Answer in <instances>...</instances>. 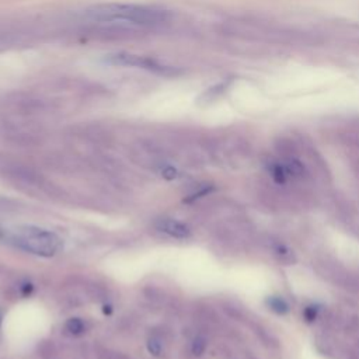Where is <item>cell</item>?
<instances>
[{
    "label": "cell",
    "instance_id": "1",
    "mask_svg": "<svg viewBox=\"0 0 359 359\" xmlns=\"http://www.w3.org/2000/svg\"><path fill=\"white\" fill-rule=\"evenodd\" d=\"M86 15L95 21H128L137 25H157L170 18L167 10L136 4H101L91 7Z\"/></svg>",
    "mask_w": 359,
    "mask_h": 359
},
{
    "label": "cell",
    "instance_id": "2",
    "mask_svg": "<svg viewBox=\"0 0 359 359\" xmlns=\"http://www.w3.org/2000/svg\"><path fill=\"white\" fill-rule=\"evenodd\" d=\"M13 241L21 250L41 257H53L62 245L60 238L55 233L38 227L20 229Z\"/></svg>",
    "mask_w": 359,
    "mask_h": 359
},
{
    "label": "cell",
    "instance_id": "3",
    "mask_svg": "<svg viewBox=\"0 0 359 359\" xmlns=\"http://www.w3.org/2000/svg\"><path fill=\"white\" fill-rule=\"evenodd\" d=\"M109 62L114 65H123V66H135V67H142L153 72H165V67L160 66L156 60L146 57V56H139V55H130V53H115L108 57Z\"/></svg>",
    "mask_w": 359,
    "mask_h": 359
},
{
    "label": "cell",
    "instance_id": "4",
    "mask_svg": "<svg viewBox=\"0 0 359 359\" xmlns=\"http://www.w3.org/2000/svg\"><path fill=\"white\" fill-rule=\"evenodd\" d=\"M3 175L11 178L15 182H24L29 185H39L41 184V177L31 168L21 165V164H10L6 163L4 168L1 170Z\"/></svg>",
    "mask_w": 359,
    "mask_h": 359
},
{
    "label": "cell",
    "instance_id": "5",
    "mask_svg": "<svg viewBox=\"0 0 359 359\" xmlns=\"http://www.w3.org/2000/svg\"><path fill=\"white\" fill-rule=\"evenodd\" d=\"M156 227L160 231H163L174 238H188L191 234V230L187 224H184L182 222H178L175 219H170V217L158 219L156 222Z\"/></svg>",
    "mask_w": 359,
    "mask_h": 359
},
{
    "label": "cell",
    "instance_id": "6",
    "mask_svg": "<svg viewBox=\"0 0 359 359\" xmlns=\"http://www.w3.org/2000/svg\"><path fill=\"white\" fill-rule=\"evenodd\" d=\"M271 175L276 184H285L289 178L287 171L282 163H276L271 167Z\"/></svg>",
    "mask_w": 359,
    "mask_h": 359
},
{
    "label": "cell",
    "instance_id": "7",
    "mask_svg": "<svg viewBox=\"0 0 359 359\" xmlns=\"http://www.w3.org/2000/svg\"><path fill=\"white\" fill-rule=\"evenodd\" d=\"M266 304L269 306V309L278 314H285L289 311V306L287 303L282 299V297H276V296H272L266 300Z\"/></svg>",
    "mask_w": 359,
    "mask_h": 359
},
{
    "label": "cell",
    "instance_id": "8",
    "mask_svg": "<svg viewBox=\"0 0 359 359\" xmlns=\"http://www.w3.org/2000/svg\"><path fill=\"white\" fill-rule=\"evenodd\" d=\"M66 330L72 334V335H80V334H83L84 332V323H83V320L81 318H79V317H72V318H69L67 321H66Z\"/></svg>",
    "mask_w": 359,
    "mask_h": 359
},
{
    "label": "cell",
    "instance_id": "9",
    "mask_svg": "<svg viewBox=\"0 0 359 359\" xmlns=\"http://www.w3.org/2000/svg\"><path fill=\"white\" fill-rule=\"evenodd\" d=\"M97 358L98 359H130L129 356L123 355L122 352H118V351H114L109 348H98Z\"/></svg>",
    "mask_w": 359,
    "mask_h": 359
},
{
    "label": "cell",
    "instance_id": "10",
    "mask_svg": "<svg viewBox=\"0 0 359 359\" xmlns=\"http://www.w3.org/2000/svg\"><path fill=\"white\" fill-rule=\"evenodd\" d=\"M147 351L153 355V356H161L163 352V344L160 337L157 335H150L147 339Z\"/></svg>",
    "mask_w": 359,
    "mask_h": 359
},
{
    "label": "cell",
    "instance_id": "11",
    "mask_svg": "<svg viewBox=\"0 0 359 359\" xmlns=\"http://www.w3.org/2000/svg\"><path fill=\"white\" fill-rule=\"evenodd\" d=\"M191 349H192V353H194L195 356H201V355L205 352V349H206V341H205V338L196 337V338L194 339V342H192Z\"/></svg>",
    "mask_w": 359,
    "mask_h": 359
},
{
    "label": "cell",
    "instance_id": "12",
    "mask_svg": "<svg viewBox=\"0 0 359 359\" xmlns=\"http://www.w3.org/2000/svg\"><path fill=\"white\" fill-rule=\"evenodd\" d=\"M161 174H163V177L164 178H167V180H174L175 178V175H177V171L172 168V167H165V168H163V171H161Z\"/></svg>",
    "mask_w": 359,
    "mask_h": 359
},
{
    "label": "cell",
    "instance_id": "13",
    "mask_svg": "<svg viewBox=\"0 0 359 359\" xmlns=\"http://www.w3.org/2000/svg\"><path fill=\"white\" fill-rule=\"evenodd\" d=\"M14 209H15V205L11 201L0 198V210H14Z\"/></svg>",
    "mask_w": 359,
    "mask_h": 359
},
{
    "label": "cell",
    "instance_id": "14",
    "mask_svg": "<svg viewBox=\"0 0 359 359\" xmlns=\"http://www.w3.org/2000/svg\"><path fill=\"white\" fill-rule=\"evenodd\" d=\"M316 314H317V307H307L304 310V316L309 321H313L316 318Z\"/></svg>",
    "mask_w": 359,
    "mask_h": 359
},
{
    "label": "cell",
    "instance_id": "15",
    "mask_svg": "<svg viewBox=\"0 0 359 359\" xmlns=\"http://www.w3.org/2000/svg\"><path fill=\"white\" fill-rule=\"evenodd\" d=\"M31 290H32V286H31V285H24V289H22V293H24V294L29 293Z\"/></svg>",
    "mask_w": 359,
    "mask_h": 359
},
{
    "label": "cell",
    "instance_id": "16",
    "mask_svg": "<svg viewBox=\"0 0 359 359\" xmlns=\"http://www.w3.org/2000/svg\"><path fill=\"white\" fill-rule=\"evenodd\" d=\"M104 313H105V314H111V313H112L111 306H104Z\"/></svg>",
    "mask_w": 359,
    "mask_h": 359
},
{
    "label": "cell",
    "instance_id": "17",
    "mask_svg": "<svg viewBox=\"0 0 359 359\" xmlns=\"http://www.w3.org/2000/svg\"><path fill=\"white\" fill-rule=\"evenodd\" d=\"M0 236H3V230H1V227H0Z\"/></svg>",
    "mask_w": 359,
    "mask_h": 359
}]
</instances>
